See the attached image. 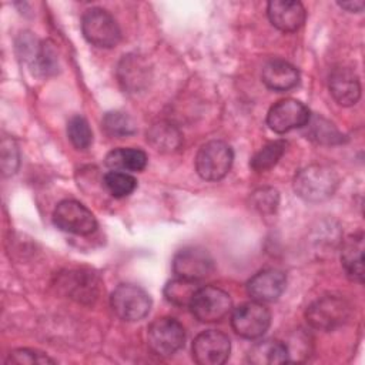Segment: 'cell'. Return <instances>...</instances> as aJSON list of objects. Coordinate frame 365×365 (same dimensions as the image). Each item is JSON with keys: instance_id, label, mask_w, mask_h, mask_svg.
<instances>
[{"instance_id": "cell-1", "label": "cell", "mask_w": 365, "mask_h": 365, "mask_svg": "<svg viewBox=\"0 0 365 365\" xmlns=\"http://www.w3.org/2000/svg\"><path fill=\"white\" fill-rule=\"evenodd\" d=\"M336 187L338 175L327 165H308L299 170L294 178L295 192L309 202L325 201L335 192Z\"/></svg>"}, {"instance_id": "cell-2", "label": "cell", "mask_w": 365, "mask_h": 365, "mask_svg": "<svg viewBox=\"0 0 365 365\" xmlns=\"http://www.w3.org/2000/svg\"><path fill=\"white\" fill-rule=\"evenodd\" d=\"M81 31L88 43L103 48L117 46L121 38L115 19L100 7H91L84 11L81 17Z\"/></svg>"}, {"instance_id": "cell-3", "label": "cell", "mask_w": 365, "mask_h": 365, "mask_svg": "<svg viewBox=\"0 0 365 365\" xmlns=\"http://www.w3.org/2000/svg\"><path fill=\"white\" fill-rule=\"evenodd\" d=\"M234 154L231 147L220 140L205 143L197 153L195 170L202 180L217 181L224 178L231 165Z\"/></svg>"}, {"instance_id": "cell-4", "label": "cell", "mask_w": 365, "mask_h": 365, "mask_svg": "<svg viewBox=\"0 0 365 365\" xmlns=\"http://www.w3.org/2000/svg\"><path fill=\"white\" fill-rule=\"evenodd\" d=\"M351 317L349 304L334 295H327L312 302L305 314L307 322L319 331H334Z\"/></svg>"}, {"instance_id": "cell-5", "label": "cell", "mask_w": 365, "mask_h": 365, "mask_svg": "<svg viewBox=\"0 0 365 365\" xmlns=\"http://www.w3.org/2000/svg\"><path fill=\"white\" fill-rule=\"evenodd\" d=\"M114 314L127 322L143 319L151 308L150 295L138 285L120 284L110 297Z\"/></svg>"}, {"instance_id": "cell-6", "label": "cell", "mask_w": 365, "mask_h": 365, "mask_svg": "<svg viewBox=\"0 0 365 365\" xmlns=\"http://www.w3.org/2000/svg\"><path fill=\"white\" fill-rule=\"evenodd\" d=\"M147 342L155 355L171 356L184 346L185 332L175 318L161 317L150 324Z\"/></svg>"}, {"instance_id": "cell-7", "label": "cell", "mask_w": 365, "mask_h": 365, "mask_svg": "<svg viewBox=\"0 0 365 365\" xmlns=\"http://www.w3.org/2000/svg\"><path fill=\"white\" fill-rule=\"evenodd\" d=\"M232 308L230 295L212 285L198 288L194 294L190 309L200 322H217L224 319Z\"/></svg>"}, {"instance_id": "cell-8", "label": "cell", "mask_w": 365, "mask_h": 365, "mask_svg": "<svg viewBox=\"0 0 365 365\" xmlns=\"http://www.w3.org/2000/svg\"><path fill=\"white\" fill-rule=\"evenodd\" d=\"M53 222L61 231L76 235H88L97 228V221L93 212L76 200H64L58 202L53 212Z\"/></svg>"}, {"instance_id": "cell-9", "label": "cell", "mask_w": 365, "mask_h": 365, "mask_svg": "<svg viewBox=\"0 0 365 365\" xmlns=\"http://www.w3.org/2000/svg\"><path fill=\"white\" fill-rule=\"evenodd\" d=\"M271 324V312L262 302L252 301L237 307L231 315L232 329L242 338L262 336Z\"/></svg>"}, {"instance_id": "cell-10", "label": "cell", "mask_w": 365, "mask_h": 365, "mask_svg": "<svg viewBox=\"0 0 365 365\" xmlns=\"http://www.w3.org/2000/svg\"><path fill=\"white\" fill-rule=\"evenodd\" d=\"M309 117L311 114L305 104L294 98H285L269 108L267 114V124L274 133L284 134L294 128L304 127Z\"/></svg>"}, {"instance_id": "cell-11", "label": "cell", "mask_w": 365, "mask_h": 365, "mask_svg": "<svg viewBox=\"0 0 365 365\" xmlns=\"http://www.w3.org/2000/svg\"><path fill=\"white\" fill-rule=\"evenodd\" d=\"M173 271L178 278L197 282L214 271V259L200 247H185L174 255Z\"/></svg>"}, {"instance_id": "cell-12", "label": "cell", "mask_w": 365, "mask_h": 365, "mask_svg": "<svg viewBox=\"0 0 365 365\" xmlns=\"http://www.w3.org/2000/svg\"><path fill=\"white\" fill-rule=\"evenodd\" d=\"M231 351L230 338L215 329L204 331L192 341V358L200 365H221Z\"/></svg>"}, {"instance_id": "cell-13", "label": "cell", "mask_w": 365, "mask_h": 365, "mask_svg": "<svg viewBox=\"0 0 365 365\" xmlns=\"http://www.w3.org/2000/svg\"><path fill=\"white\" fill-rule=\"evenodd\" d=\"M20 56L30 63L33 71L40 76H48L57 68V56L47 41H37L31 36L23 34L17 43Z\"/></svg>"}, {"instance_id": "cell-14", "label": "cell", "mask_w": 365, "mask_h": 365, "mask_svg": "<svg viewBox=\"0 0 365 365\" xmlns=\"http://www.w3.org/2000/svg\"><path fill=\"white\" fill-rule=\"evenodd\" d=\"M287 285V277L278 269H264L247 282L248 295L258 302H272L281 297Z\"/></svg>"}, {"instance_id": "cell-15", "label": "cell", "mask_w": 365, "mask_h": 365, "mask_svg": "<svg viewBox=\"0 0 365 365\" xmlns=\"http://www.w3.org/2000/svg\"><path fill=\"white\" fill-rule=\"evenodd\" d=\"M267 13L271 24L285 33L298 30L305 21V9L295 0H272L267 6Z\"/></svg>"}, {"instance_id": "cell-16", "label": "cell", "mask_w": 365, "mask_h": 365, "mask_svg": "<svg viewBox=\"0 0 365 365\" xmlns=\"http://www.w3.org/2000/svg\"><path fill=\"white\" fill-rule=\"evenodd\" d=\"M329 91L339 106H354L361 97L359 78L354 70L338 67L329 76Z\"/></svg>"}, {"instance_id": "cell-17", "label": "cell", "mask_w": 365, "mask_h": 365, "mask_svg": "<svg viewBox=\"0 0 365 365\" xmlns=\"http://www.w3.org/2000/svg\"><path fill=\"white\" fill-rule=\"evenodd\" d=\"M262 81L274 91H288L299 81L298 70L285 60L274 58L262 67Z\"/></svg>"}, {"instance_id": "cell-18", "label": "cell", "mask_w": 365, "mask_h": 365, "mask_svg": "<svg viewBox=\"0 0 365 365\" xmlns=\"http://www.w3.org/2000/svg\"><path fill=\"white\" fill-rule=\"evenodd\" d=\"M341 262L346 275L358 282L364 279V235L361 232L349 235L341 251Z\"/></svg>"}, {"instance_id": "cell-19", "label": "cell", "mask_w": 365, "mask_h": 365, "mask_svg": "<svg viewBox=\"0 0 365 365\" xmlns=\"http://www.w3.org/2000/svg\"><path fill=\"white\" fill-rule=\"evenodd\" d=\"M247 358L254 365H275L289 361L287 345L277 339H265L252 345Z\"/></svg>"}, {"instance_id": "cell-20", "label": "cell", "mask_w": 365, "mask_h": 365, "mask_svg": "<svg viewBox=\"0 0 365 365\" xmlns=\"http://www.w3.org/2000/svg\"><path fill=\"white\" fill-rule=\"evenodd\" d=\"M61 285L70 295V298L77 299L78 302H88L97 298L98 282L93 275L87 272H68V275H64V281Z\"/></svg>"}, {"instance_id": "cell-21", "label": "cell", "mask_w": 365, "mask_h": 365, "mask_svg": "<svg viewBox=\"0 0 365 365\" xmlns=\"http://www.w3.org/2000/svg\"><path fill=\"white\" fill-rule=\"evenodd\" d=\"M147 141L161 153H173L181 147L182 137L180 130L167 121L155 123L147 131Z\"/></svg>"}, {"instance_id": "cell-22", "label": "cell", "mask_w": 365, "mask_h": 365, "mask_svg": "<svg viewBox=\"0 0 365 365\" xmlns=\"http://www.w3.org/2000/svg\"><path fill=\"white\" fill-rule=\"evenodd\" d=\"M106 165L117 171H141L147 165V154L140 148H115L106 155Z\"/></svg>"}, {"instance_id": "cell-23", "label": "cell", "mask_w": 365, "mask_h": 365, "mask_svg": "<svg viewBox=\"0 0 365 365\" xmlns=\"http://www.w3.org/2000/svg\"><path fill=\"white\" fill-rule=\"evenodd\" d=\"M305 127L307 138L318 143V144H339L344 140V135L338 131V128L328 120L321 115H311Z\"/></svg>"}, {"instance_id": "cell-24", "label": "cell", "mask_w": 365, "mask_h": 365, "mask_svg": "<svg viewBox=\"0 0 365 365\" xmlns=\"http://www.w3.org/2000/svg\"><path fill=\"white\" fill-rule=\"evenodd\" d=\"M200 287L195 281L178 278L170 281L164 288L165 299L177 307H190L194 294Z\"/></svg>"}, {"instance_id": "cell-25", "label": "cell", "mask_w": 365, "mask_h": 365, "mask_svg": "<svg viewBox=\"0 0 365 365\" xmlns=\"http://www.w3.org/2000/svg\"><path fill=\"white\" fill-rule=\"evenodd\" d=\"M101 127L110 137L124 138L135 133L134 120L121 111H110L106 113L101 121Z\"/></svg>"}, {"instance_id": "cell-26", "label": "cell", "mask_w": 365, "mask_h": 365, "mask_svg": "<svg viewBox=\"0 0 365 365\" xmlns=\"http://www.w3.org/2000/svg\"><path fill=\"white\" fill-rule=\"evenodd\" d=\"M287 148V143L282 140H277L272 143L265 144L258 153H255V155L251 158V168L254 171H265L269 170L271 167H274L278 160L282 157V154L285 153Z\"/></svg>"}, {"instance_id": "cell-27", "label": "cell", "mask_w": 365, "mask_h": 365, "mask_svg": "<svg viewBox=\"0 0 365 365\" xmlns=\"http://www.w3.org/2000/svg\"><path fill=\"white\" fill-rule=\"evenodd\" d=\"M103 182L107 191L115 198H123L130 195L137 187V180L131 174L125 171H117V170L108 171L104 175Z\"/></svg>"}, {"instance_id": "cell-28", "label": "cell", "mask_w": 365, "mask_h": 365, "mask_svg": "<svg viewBox=\"0 0 365 365\" xmlns=\"http://www.w3.org/2000/svg\"><path fill=\"white\" fill-rule=\"evenodd\" d=\"M67 135L71 144L78 150H86L93 143V133L87 120L81 115H74L67 123Z\"/></svg>"}, {"instance_id": "cell-29", "label": "cell", "mask_w": 365, "mask_h": 365, "mask_svg": "<svg viewBox=\"0 0 365 365\" xmlns=\"http://www.w3.org/2000/svg\"><path fill=\"white\" fill-rule=\"evenodd\" d=\"M6 364H23V365H34V364H54V359H51L48 355L29 348H20L14 349L9 354Z\"/></svg>"}, {"instance_id": "cell-30", "label": "cell", "mask_w": 365, "mask_h": 365, "mask_svg": "<svg viewBox=\"0 0 365 365\" xmlns=\"http://www.w3.org/2000/svg\"><path fill=\"white\" fill-rule=\"evenodd\" d=\"M20 163L19 147L13 140L4 138L1 141V170L4 175H11L17 171Z\"/></svg>"}, {"instance_id": "cell-31", "label": "cell", "mask_w": 365, "mask_h": 365, "mask_svg": "<svg viewBox=\"0 0 365 365\" xmlns=\"http://www.w3.org/2000/svg\"><path fill=\"white\" fill-rule=\"evenodd\" d=\"M254 207L262 212H272L278 205V194L272 188H262L252 195Z\"/></svg>"}, {"instance_id": "cell-32", "label": "cell", "mask_w": 365, "mask_h": 365, "mask_svg": "<svg viewBox=\"0 0 365 365\" xmlns=\"http://www.w3.org/2000/svg\"><path fill=\"white\" fill-rule=\"evenodd\" d=\"M339 7L348 10V11H352V13H359L362 11L364 6H365V1L362 0H349V1H342V3H338Z\"/></svg>"}]
</instances>
